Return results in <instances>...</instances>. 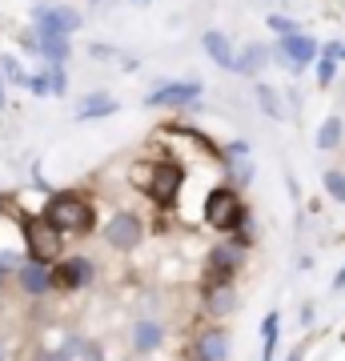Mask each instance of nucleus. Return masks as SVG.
I'll use <instances>...</instances> for the list:
<instances>
[{
    "label": "nucleus",
    "mask_w": 345,
    "mask_h": 361,
    "mask_svg": "<svg viewBox=\"0 0 345 361\" xmlns=\"http://www.w3.org/2000/svg\"><path fill=\"white\" fill-rule=\"evenodd\" d=\"M44 221L56 233H89L92 229V205L77 193H52Z\"/></svg>",
    "instance_id": "1"
},
{
    "label": "nucleus",
    "mask_w": 345,
    "mask_h": 361,
    "mask_svg": "<svg viewBox=\"0 0 345 361\" xmlns=\"http://www.w3.org/2000/svg\"><path fill=\"white\" fill-rule=\"evenodd\" d=\"M241 197L233 193V189H213V193L205 197V225L209 229H237L241 225Z\"/></svg>",
    "instance_id": "2"
},
{
    "label": "nucleus",
    "mask_w": 345,
    "mask_h": 361,
    "mask_svg": "<svg viewBox=\"0 0 345 361\" xmlns=\"http://www.w3.org/2000/svg\"><path fill=\"white\" fill-rule=\"evenodd\" d=\"M25 241H28V253H32L37 265H49V261L61 257V233L52 229L44 217L25 221Z\"/></svg>",
    "instance_id": "3"
},
{
    "label": "nucleus",
    "mask_w": 345,
    "mask_h": 361,
    "mask_svg": "<svg viewBox=\"0 0 345 361\" xmlns=\"http://www.w3.org/2000/svg\"><path fill=\"white\" fill-rule=\"evenodd\" d=\"M273 56H277L285 68L301 73L305 65L317 61V40L309 37V32H289V37H282L277 44H273Z\"/></svg>",
    "instance_id": "4"
},
{
    "label": "nucleus",
    "mask_w": 345,
    "mask_h": 361,
    "mask_svg": "<svg viewBox=\"0 0 345 361\" xmlns=\"http://www.w3.org/2000/svg\"><path fill=\"white\" fill-rule=\"evenodd\" d=\"M141 237H145V225H141V217H133V213H116V217L104 225V241L113 249H121V253L137 249Z\"/></svg>",
    "instance_id": "5"
},
{
    "label": "nucleus",
    "mask_w": 345,
    "mask_h": 361,
    "mask_svg": "<svg viewBox=\"0 0 345 361\" xmlns=\"http://www.w3.org/2000/svg\"><path fill=\"white\" fill-rule=\"evenodd\" d=\"M145 173H149V177L137 180V185H145V193L153 197L157 205H169L181 189V169L177 165H157V169H145Z\"/></svg>",
    "instance_id": "6"
},
{
    "label": "nucleus",
    "mask_w": 345,
    "mask_h": 361,
    "mask_svg": "<svg viewBox=\"0 0 345 361\" xmlns=\"http://www.w3.org/2000/svg\"><path fill=\"white\" fill-rule=\"evenodd\" d=\"M32 28H37V32H61V37H68V32L80 28V13H73V8H52V4H37V8H32Z\"/></svg>",
    "instance_id": "7"
},
{
    "label": "nucleus",
    "mask_w": 345,
    "mask_h": 361,
    "mask_svg": "<svg viewBox=\"0 0 345 361\" xmlns=\"http://www.w3.org/2000/svg\"><path fill=\"white\" fill-rule=\"evenodd\" d=\"M201 101V85H165V89L149 92V109H185V104Z\"/></svg>",
    "instance_id": "8"
},
{
    "label": "nucleus",
    "mask_w": 345,
    "mask_h": 361,
    "mask_svg": "<svg viewBox=\"0 0 345 361\" xmlns=\"http://www.w3.org/2000/svg\"><path fill=\"white\" fill-rule=\"evenodd\" d=\"M89 281H92V261H85V257L64 261L61 269L49 273V289H80Z\"/></svg>",
    "instance_id": "9"
},
{
    "label": "nucleus",
    "mask_w": 345,
    "mask_h": 361,
    "mask_svg": "<svg viewBox=\"0 0 345 361\" xmlns=\"http://www.w3.org/2000/svg\"><path fill=\"white\" fill-rule=\"evenodd\" d=\"M32 40H37V52L49 61V65H64L68 52H73L68 37H61V32H37V28H32Z\"/></svg>",
    "instance_id": "10"
},
{
    "label": "nucleus",
    "mask_w": 345,
    "mask_h": 361,
    "mask_svg": "<svg viewBox=\"0 0 345 361\" xmlns=\"http://www.w3.org/2000/svg\"><path fill=\"white\" fill-rule=\"evenodd\" d=\"M116 109H121L116 97H109V92H89V97L77 104V121H101V116H113Z\"/></svg>",
    "instance_id": "11"
},
{
    "label": "nucleus",
    "mask_w": 345,
    "mask_h": 361,
    "mask_svg": "<svg viewBox=\"0 0 345 361\" xmlns=\"http://www.w3.org/2000/svg\"><path fill=\"white\" fill-rule=\"evenodd\" d=\"M201 44H205V52L213 56V65H221L225 73H233V56H237V52H233L229 37H225L221 28H209V32L201 37Z\"/></svg>",
    "instance_id": "12"
},
{
    "label": "nucleus",
    "mask_w": 345,
    "mask_h": 361,
    "mask_svg": "<svg viewBox=\"0 0 345 361\" xmlns=\"http://www.w3.org/2000/svg\"><path fill=\"white\" fill-rule=\"evenodd\" d=\"M197 353H201V361H225L229 357V337H225V329H205V334L197 337Z\"/></svg>",
    "instance_id": "13"
},
{
    "label": "nucleus",
    "mask_w": 345,
    "mask_h": 361,
    "mask_svg": "<svg viewBox=\"0 0 345 361\" xmlns=\"http://www.w3.org/2000/svg\"><path fill=\"white\" fill-rule=\"evenodd\" d=\"M237 265H241V249L237 245H217L209 253V269H213V277H221V281H225Z\"/></svg>",
    "instance_id": "14"
},
{
    "label": "nucleus",
    "mask_w": 345,
    "mask_h": 361,
    "mask_svg": "<svg viewBox=\"0 0 345 361\" xmlns=\"http://www.w3.org/2000/svg\"><path fill=\"white\" fill-rule=\"evenodd\" d=\"M161 341H165V329H161L157 322H137V329H133V345L141 349V353H153Z\"/></svg>",
    "instance_id": "15"
},
{
    "label": "nucleus",
    "mask_w": 345,
    "mask_h": 361,
    "mask_svg": "<svg viewBox=\"0 0 345 361\" xmlns=\"http://www.w3.org/2000/svg\"><path fill=\"white\" fill-rule=\"evenodd\" d=\"M265 61H269V52L261 49V44H249L245 56H233V73H241V77H257Z\"/></svg>",
    "instance_id": "16"
},
{
    "label": "nucleus",
    "mask_w": 345,
    "mask_h": 361,
    "mask_svg": "<svg viewBox=\"0 0 345 361\" xmlns=\"http://www.w3.org/2000/svg\"><path fill=\"white\" fill-rule=\"evenodd\" d=\"M205 305H209V313H217V317L233 313V310H237V293H233V285H213Z\"/></svg>",
    "instance_id": "17"
},
{
    "label": "nucleus",
    "mask_w": 345,
    "mask_h": 361,
    "mask_svg": "<svg viewBox=\"0 0 345 361\" xmlns=\"http://www.w3.org/2000/svg\"><path fill=\"white\" fill-rule=\"evenodd\" d=\"M20 285H25L28 293H44L49 289V269L37 265V261H28L25 269H20Z\"/></svg>",
    "instance_id": "18"
},
{
    "label": "nucleus",
    "mask_w": 345,
    "mask_h": 361,
    "mask_svg": "<svg viewBox=\"0 0 345 361\" xmlns=\"http://www.w3.org/2000/svg\"><path fill=\"white\" fill-rule=\"evenodd\" d=\"M341 133H345L341 116H325L321 129H317V149H337L341 145Z\"/></svg>",
    "instance_id": "19"
},
{
    "label": "nucleus",
    "mask_w": 345,
    "mask_h": 361,
    "mask_svg": "<svg viewBox=\"0 0 345 361\" xmlns=\"http://www.w3.org/2000/svg\"><path fill=\"white\" fill-rule=\"evenodd\" d=\"M277 325H282V317L269 310L265 322H261V337H265V345H261V361H273V353H277Z\"/></svg>",
    "instance_id": "20"
},
{
    "label": "nucleus",
    "mask_w": 345,
    "mask_h": 361,
    "mask_svg": "<svg viewBox=\"0 0 345 361\" xmlns=\"http://www.w3.org/2000/svg\"><path fill=\"white\" fill-rule=\"evenodd\" d=\"M257 104H261V113H265V116H273V121H285V109H282V97H277V89L257 85Z\"/></svg>",
    "instance_id": "21"
},
{
    "label": "nucleus",
    "mask_w": 345,
    "mask_h": 361,
    "mask_svg": "<svg viewBox=\"0 0 345 361\" xmlns=\"http://www.w3.org/2000/svg\"><path fill=\"white\" fill-rule=\"evenodd\" d=\"M321 185H325V193H329L333 201H341L345 205V169H325Z\"/></svg>",
    "instance_id": "22"
},
{
    "label": "nucleus",
    "mask_w": 345,
    "mask_h": 361,
    "mask_svg": "<svg viewBox=\"0 0 345 361\" xmlns=\"http://www.w3.org/2000/svg\"><path fill=\"white\" fill-rule=\"evenodd\" d=\"M0 77L13 80V85H20V89L28 85V73H25V65H20L16 56H0Z\"/></svg>",
    "instance_id": "23"
},
{
    "label": "nucleus",
    "mask_w": 345,
    "mask_h": 361,
    "mask_svg": "<svg viewBox=\"0 0 345 361\" xmlns=\"http://www.w3.org/2000/svg\"><path fill=\"white\" fill-rule=\"evenodd\" d=\"M44 73H49V92L52 97H64L68 92V73H64V65H49Z\"/></svg>",
    "instance_id": "24"
},
{
    "label": "nucleus",
    "mask_w": 345,
    "mask_h": 361,
    "mask_svg": "<svg viewBox=\"0 0 345 361\" xmlns=\"http://www.w3.org/2000/svg\"><path fill=\"white\" fill-rule=\"evenodd\" d=\"M333 80H337V61L321 56V61H317V85H321V89H329Z\"/></svg>",
    "instance_id": "25"
},
{
    "label": "nucleus",
    "mask_w": 345,
    "mask_h": 361,
    "mask_svg": "<svg viewBox=\"0 0 345 361\" xmlns=\"http://www.w3.org/2000/svg\"><path fill=\"white\" fill-rule=\"evenodd\" d=\"M25 89L32 92V97H52V92H49V73H44V68H40V73H28Z\"/></svg>",
    "instance_id": "26"
},
{
    "label": "nucleus",
    "mask_w": 345,
    "mask_h": 361,
    "mask_svg": "<svg viewBox=\"0 0 345 361\" xmlns=\"http://www.w3.org/2000/svg\"><path fill=\"white\" fill-rule=\"evenodd\" d=\"M265 25L273 28V32H282V37H289V32H301V28H297V20H289V16H265Z\"/></svg>",
    "instance_id": "27"
},
{
    "label": "nucleus",
    "mask_w": 345,
    "mask_h": 361,
    "mask_svg": "<svg viewBox=\"0 0 345 361\" xmlns=\"http://www.w3.org/2000/svg\"><path fill=\"white\" fill-rule=\"evenodd\" d=\"M249 180H253V165L241 161V165H237V185H249Z\"/></svg>",
    "instance_id": "28"
},
{
    "label": "nucleus",
    "mask_w": 345,
    "mask_h": 361,
    "mask_svg": "<svg viewBox=\"0 0 345 361\" xmlns=\"http://www.w3.org/2000/svg\"><path fill=\"white\" fill-rule=\"evenodd\" d=\"M89 52H92V56H101V61H104V56H113L116 49H113V44H92Z\"/></svg>",
    "instance_id": "29"
},
{
    "label": "nucleus",
    "mask_w": 345,
    "mask_h": 361,
    "mask_svg": "<svg viewBox=\"0 0 345 361\" xmlns=\"http://www.w3.org/2000/svg\"><path fill=\"white\" fill-rule=\"evenodd\" d=\"M229 153H233V157H245V153H249V145H245V141H233Z\"/></svg>",
    "instance_id": "30"
},
{
    "label": "nucleus",
    "mask_w": 345,
    "mask_h": 361,
    "mask_svg": "<svg viewBox=\"0 0 345 361\" xmlns=\"http://www.w3.org/2000/svg\"><path fill=\"white\" fill-rule=\"evenodd\" d=\"M333 285H337V289H341V285H345V269L337 273V277H333Z\"/></svg>",
    "instance_id": "31"
},
{
    "label": "nucleus",
    "mask_w": 345,
    "mask_h": 361,
    "mask_svg": "<svg viewBox=\"0 0 345 361\" xmlns=\"http://www.w3.org/2000/svg\"><path fill=\"white\" fill-rule=\"evenodd\" d=\"M289 361H301V349H293V353H289Z\"/></svg>",
    "instance_id": "32"
},
{
    "label": "nucleus",
    "mask_w": 345,
    "mask_h": 361,
    "mask_svg": "<svg viewBox=\"0 0 345 361\" xmlns=\"http://www.w3.org/2000/svg\"><path fill=\"white\" fill-rule=\"evenodd\" d=\"M0 104H4V77H0Z\"/></svg>",
    "instance_id": "33"
},
{
    "label": "nucleus",
    "mask_w": 345,
    "mask_h": 361,
    "mask_svg": "<svg viewBox=\"0 0 345 361\" xmlns=\"http://www.w3.org/2000/svg\"><path fill=\"white\" fill-rule=\"evenodd\" d=\"M133 4H149V0H133Z\"/></svg>",
    "instance_id": "34"
},
{
    "label": "nucleus",
    "mask_w": 345,
    "mask_h": 361,
    "mask_svg": "<svg viewBox=\"0 0 345 361\" xmlns=\"http://www.w3.org/2000/svg\"><path fill=\"white\" fill-rule=\"evenodd\" d=\"M0 281H4V265H0Z\"/></svg>",
    "instance_id": "35"
},
{
    "label": "nucleus",
    "mask_w": 345,
    "mask_h": 361,
    "mask_svg": "<svg viewBox=\"0 0 345 361\" xmlns=\"http://www.w3.org/2000/svg\"><path fill=\"white\" fill-rule=\"evenodd\" d=\"M0 361H4V345H0Z\"/></svg>",
    "instance_id": "36"
}]
</instances>
